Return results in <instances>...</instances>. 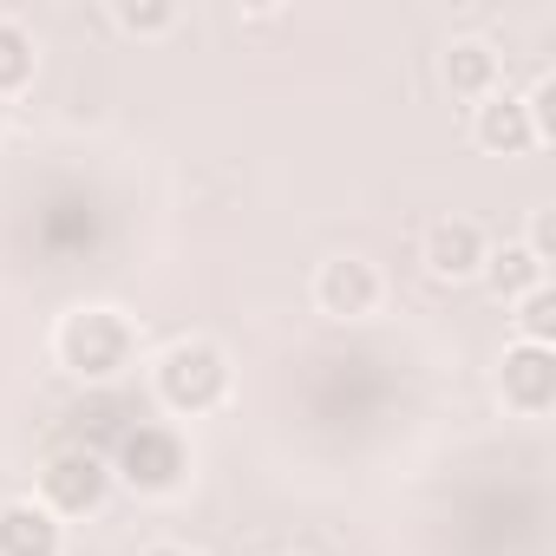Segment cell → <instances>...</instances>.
<instances>
[{
    "mask_svg": "<svg viewBox=\"0 0 556 556\" xmlns=\"http://www.w3.org/2000/svg\"><path fill=\"white\" fill-rule=\"evenodd\" d=\"M112 27L131 34V40H157V34L177 27V8H170V0H118V8H112Z\"/></svg>",
    "mask_w": 556,
    "mask_h": 556,
    "instance_id": "cell-13",
    "label": "cell"
},
{
    "mask_svg": "<svg viewBox=\"0 0 556 556\" xmlns=\"http://www.w3.org/2000/svg\"><path fill=\"white\" fill-rule=\"evenodd\" d=\"M426 275L432 282H471V275H484V255H491V242H484V229L471 223V216H439L432 229H426Z\"/></svg>",
    "mask_w": 556,
    "mask_h": 556,
    "instance_id": "cell-8",
    "label": "cell"
},
{
    "mask_svg": "<svg viewBox=\"0 0 556 556\" xmlns=\"http://www.w3.org/2000/svg\"><path fill=\"white\" fill-rule=\"evenodd\" d=\"M144 556H197V549H184V543H151Z\"/></svg>",
    "mask_w": 556,
    "mask_h": 556,
    "instance_id": "cell-15",
    "label": "cell"
},
{
    "mask_svg": "<svg viewBox=\"0 0 556 556\" xmlns=\"http://www.w3.org/2000/svg\"><path fill=\"white\" fill-rule=\"evenodd\" d=\"M53 354L73 380H118L138 361V328H131V315L92 302V308H73L53 328Z\"/></svg>",
    "mask_w": 556,
    "mask_h": 556,
    "instance_id": "cell-1",
    "label": "cell"
},
{
    "mask_svg": "<svg viewBox=\"0 0 556 556\" xmlns=\"http://www.w3.org/2000/svg\"><path fill=\"white\" fill-rule=\"evenodd\" d=\"M439 79H445V92L452 99H491L497 86H504V60H497V47L491 40H478V34H465V40H452L445 47V60H439Z\"/></svg>",
    "mask_w": 556,
    "mask_h": 556,
    "instance_id": "cell-10",
    "label": "cell"
},
{
    "mask_svg": "<svg viewBox=\"0 0 556 556\" xmlns=\"http://www.w3.org/2000/svg\"><path fill=\"white\" fill-rule=\"evenodd\" d=\"M380 295H387V282L367 255H328L315 268V308L334 321H367L380 308Z\"/></svg>",
    "mask_w": 556,
    "mask_h": 556,
    "instance_id": "cell-6",
    "label": "cell"
},
{
    "mask_svg": "<svg viewBox=\"0 0 556 556\" xmlns=\"http://www.w3.org/2000/svg\"><path fill=\"white\" fill-rule=\"evenodd\" d=\"M34 79V34L21 21H0V99Z\"/></svg>",
    "mask_w": 556,
    "mask_h": 556,
    "instance_id": "cell-12",
    "label": "cell"
},
{
    "mask_svg": "<svg viewBox=\"0 0 556 556\" xmlns=\"http://www.w3.org/2000/svg\"><path fill=\"white\" fill-rule=\"evenodd\" d=\"M0 131H8V99H0Z\"/></svg>",
    "mask_w": 556,
    "mask_h": 556,
    "instance_id": "cell-16",
    "label": "cell"
},
{
    "mask_svg": "<svg viewBox=\"0 0 556 556\" xmlns=\"http://www.w3.org/2000/svg\"><path fill=\"white\" fill-rule=\"evenodd\" d=\"M112 478L138 497H170L190 484V439L177 426H138V432H125Z\"/></svg>",
    "mask_w": 556,
    "mask_h": 556,
    "instance_id": "cell-3",
    "label": "cell"
},
{
    "mask_svg": "<svg viewBox=\"0 0 556 556\" xmlns=\"http://www.w3.org/2000/svg\"><path fill=\"white\" fill-rule=\"evenodd\" d=\"M471 138H478L484 151H497V157H530V151H543V131H536L523 92H504V86L471 105Z\"/></svg>",
    "mask_w": 556,
    "mask_h": 556,
    "instance_id": "cell-7",
    "label": "cell"
},
{
    "mask_svg": "<svg viewBox=\"0 0 556 556\" xmlns=\"http://www.w3.org/2000/svg\"><path fill=\"white\" fill-rule=\"evenodd\" d=\"M0 556H66V523L40 497L0 504Z\"/></svg>",
    "mask_w": 556,
    "mask_h": 556,
    "instance_id": "cell-9",
    "label": "cell"
},
{
    "mask_svg": "<svg viewBox=\"0 0 556 556\" xmlns=\"http://www.w3.org/2000/svg\"><path fill=\"white\" fill-rule=\"evenodd\" d=\"M497 393H504L510 413L543 419V413L556 406V348H543V341H510L504 361H497Z\"/></svg>",
    "mask_w": 556,
    "mask_h": 556,
    "instance_id": "cell-5",
    "label": "cell"
},
{
    "mask_svg": "<svg viewBox=\"0 0 556 556\" xmlns=\"http://www.w3.org/2000/svg\"><path fill=\"white\" fill-rule=\"evenodd\" d=\"M151 387H157V406L177 413V419H203L229 400V354L216 341H170L151 367Z\"/></svg>",
    "mask_w": 556,
    "mask_h": 556,
    "instance_id": "cell-2",
    "label": "cell"
},
{
    "mask_svg": "<svg viewBox=\"0 0 556 556\" xmlns=\"http://www.w3.org/2000/svg\"><path fill=\"white\" fill-rule=\"evenodd\" d=\"M112 484H118V478H112V458L73 445V452H53V458H47V471H40V504H47L60 523H73V517L105 510Z\"/></svg>",
    "mask_w": 556,
    "mask_h": 556,
    "instance_id": "cell-4",
    "label": "cell"
},
{
    "mask_svg": "<svg viewBox=\"0 0 556 556\" xmlns=\"http://www.w3.org/2000/svg\"><path fill=\"white\" fill-rule=\"evenodd\" d=\"M484 282H491L497 302H523V295L549 289V255H536L530 242H504V249L484 255Z\"/></svg>",
    "mask_w": 556,
    "mask_h": 556,
    "instance_id": "cell-11",
    "label": "cell"
},
{
    "mask_svg": "<svg viewBox=\"0 0 556 556\" xmlns=\"http://www.w3.org/2000/svg\"><path fill=\"white\" fill-rule=\"evenodd\" d=\"M517 308H523V315H517V328H523L517 341H543V348H549V328H556V295H549V289H536V295H523Z\"/></svg>",
    "mask_w": 556,
    "mask_h": 556,
    "instance_id": "cell-14",
    "label": "cell"
}]
</instances>
